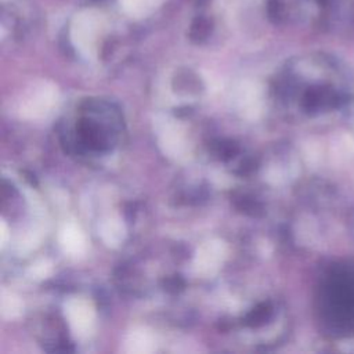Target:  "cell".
I'll list each match as a JSON object with an SVG mask.
<instances>
[{"label":"cell","mask_w":354,"mask_h":354,"mask_svg":"<svg viewBox=\"0 0 354 354\" xmlns=\"http://www.w3.org/2000/svg\"><path fill=\"white\" fill-rule=\"evenodd\" d=\"M322 317L335 336H354V260L335 263L322 283Z\"/></svg>","instance_id":"6da1fadb"},{"label":"cell","mask_w":354,"mask_h":354,"mask_svg":"<svg viewBox=\"0 0 354 354\" xmlns=\"http://www.w3.org/2000/svg\"><path fill=\"white\" fill-rule=\"evenodd\" d=\"M159 147L165 155L176 160H184L189 156V145L184 129L170 118L156 120Z\"/></svg>","instance_id":"7a4b0ae2"},{"label":"cell","mask_w":354,"mask_h":354,"mask_svg":"<svg viewBox=\"0 0 354 354\" xmlns=\"http://www.w3.org/2000/svg\"><path fill=\"white\" fill-rule=\"evenodd\" d=\"M64 315L76 339H84L90 335L95 317L94 307L90 300L80 296L69 297L64 303Z\"/></svg>","instance_id":"3957f363"},{"label":"cell","mask_w":354,"mask_h":354,"mask_svg":"<svg viewBox=\"0 0 354 354\" xmlns=\"http://www.w3.org/2000/svg\"><path fill=\"white\" fill-rule=\"evenodd\" d=\"M59 94L54 86L43 84L24 97L19 105V113L25 119L46 118L57 106Z\"/></svg>","instance_id":"277c9868"},{"label":"cell","mask_w":354,"mask_h":354,"mask_svg":"<svg viewBox=\"0 0 354 354\" xmlns=\"http://www.w3.org/2000/svg\"><path fill=\"white\" fill-rule=\"evenodd\" d=\"M227 257V245L221 239L203 242L195 253L194 268L198 275L212 277Z\"/></svg>","instance_id":"5b68a950"},{"label":"cell","mask_w":354,"mask_h":354,"mask_svg":"<svg viewBox=\"0 0 354 354\" xmlns=\"http://www.w3.org/2000/svg\"><path fill=\"white\" fill-rule=\"evenodd\" d=\"M58 239L59 246L65 254L71 257H80L86 253L87 241L83 231L76 224H66L59 231Z\"/></svg>","instance_id":"8992f818"},{"label":"cell","mask_w":354,"mask_h":354,"mask_svg":"<svg viewBox=\"0 0 354 354\" xmlns=\"http://www.w3.org/2000/svg\"><path fill=\"white\" fill-rule=\"evenodd\" d=\"M156 348V339L147 328H134L124 339V350L130 354H149Z\"/></svg>","instance_id":"52a82bcc"},{"label":"cell","mask_w":354,"mask_h":354,"mask_svg":"<svg viewBox=\"0 0 354 354\" xmlns=\"http://www.w3.org/2000/svg\"><path fill=\"white\" fill-rule=\"evenodd\" d=\"M236 105L239 112L248 119H257L261 112V94L254 86L242 87L236 94Z\"/></svg>","instance_id":"ba28073f"},{"label":"cell","mask_w":354,"mask_h":354,"mask_svg":"<svg viewBox=\"0 0 354 354\" xmlns=\"http://www.w3.org/2000/svg\"><path fill=\"white\" fill-rule=\"evenodd\" d=\"M100 235L106 246L118 248L126 238V225L120 217H106L100 224Z\"/></svg>","instance_id":"9c48e42d"},{"label":"cell","mask_w":354,"mask_h":354,"mask_svg":"<svg viewBox=\"0 0 354 354\" xmlns=\"http://www.w3.org/2000/svg\"><path fill=\"white\" fill-rule=\"evenodd\" d=\"M24 304L21 301V299L11 293V292H6L3 290L1 293V301H0V310H1V315L4 318H15L22 313Z\"/></svg>","instance_id":"30bf717a"},{"label":"cell","mask_w":354,"mask_h":354,"mask_svg":"<svg viewBox=\"0 0 354 354\" xmlns=\"http://www.w3.org/2000/svg\"><path fill=\"white\" fill-rule=\"evenodd\" d=\"M51 271H53V267L48 260H39L29 267L28 274L33 279H44L51 274Z\"/></svg>","instance_id":"8fae6325"},{"label":"cell","mask_w":354,"mask_h":354,"mask_svg":"<svg viewBox=\"0 0 354 354\" xmlns=\"http://www.w3.org/2000/svg\"><path fill=\"white\" fill-rule=\"evenodd\" d=\"M7 227H6V223L1 220L0 223V243H1V248L6 245V241H7Z\"/></svg>","instance_id":"7c38bea8"},{"label":"cell","mask_w":354,"mask_h":354,"mask_svg":"<svg viewBox=\"0 0 354 354\" xmlns=\"http://www.w3.org/2000/svg\"><path fill=\"white\" fill-rule=\"evenodd\" d=\"M351 224H353V231H354V213H353V218H351Z\"/></svg>","instance_id":"4fadbf2b"}]
</instances>
